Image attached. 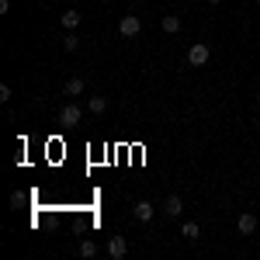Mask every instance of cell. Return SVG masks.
<instances>
[{"instance_id": "6da1fadb", "label": "cell", "mask_w": 260, "mask_h": 260, "mask_svg": "<svg viewBox=\"0 0 260 260\" xmlns=\"http://www.w3.org/2000/svg\"><path fill=\"white\" fill-rule=\"evenodd\" d=\"M208 56H212V49H208L205 42L188 45V66H205V63H208Z\"/></svg>"}, {"instance_id": "7a4b0ae2", "label": "cell", "mask_w": 260, "mask_h": 260, "mask_svg": "<svg viewBox=\"0 0 260 260\" xmlns=\"http://www.w3.org/2000/svg\"><path fill=\"white\" fill-rule=\"evenodd\" d=\"M118 31H122V38H135V35L142 31V21H139L135 14H125V17L118 21Z\"/></svg>"}, {"instance_id": "3957f363", "label": "cell", "mask_w": 260, "mask_h": 260, "mask_svg": "<svg viewBox=\"0 0 260 260\" xmlns=\"http://www.w3.org/2000/svg\"><path fill=\"white\" fill-rule=\"evenodd\" d=\"M125 254H129V240H125V236H111V240H108V257L122 260Z\"/></svg>"}, {"instance_id": "277c9868", "label": "cell", "mask_w": 260, "mask_h": 260, "mask_svg": "<svg viewBox=\"0 0 260 260\" xmlns=\"http://www.w3.org/2000/svg\"><path fill=\"white\" fill-rule=\"evenodd\" d=\"M59 122H63V125H76V122H80V108H76V104H66L63 111H59Z\"/></svg>"}, {"instance_id": "5b68a950", "label": "cell", "mask_w": 260, "mask_h": 260, "mask_svg": "<svg viewBox=\"0 0 260 260\" xmlns=\"http://www.w3.org/2000/svg\"><path fill=\"white\" fill-rule=\"evenodd\" d=\"M236 226H240V233H243V236H250V233L257 229V215H250V212H243Z\"/></svg>"}, {"instance_id": "8992f818", "label": "cell", "mask_w": 260, "mask_h": 260, "mask_svg": "<svg viewBox=\"0 0 260 260\" xmlns=\"http://www.w3.org/2000/svg\"><path fill=\"white\" fill-rule=\"evenodd\" d=\"M80 21H83V14H80V10H66V14H63V28H66V31H76V28H80Z\"/></svg>"}, {"instance_id": "52a82bcc", "label": "cell", "mask_w": 260, "mask_h": 260, "mask_svg": "<svg viewBox=\"0 0 260 260\" xmlns=\"http://www.w3.org/2000/svg\"><path fill=\"white\" fill-rule=\"evenodd\" d=\"M132 212H135V219H139V222H149V219H153V212H156V208H153V205H149V201H139V205H135V208H132Z\"/></svg>"}, {"instance_id": "ba28073f", "label": "cell", "mask_w": 260, "mask_h": 260, "mask_svg": "<svg viewBox=\"0 0 260 260\" xmlns=\"http://www.w3.org/2000/svg\"><path fill=\"white\" fill-rule=\"evenodd\" d=\"M163 212H167V215H181V212H184V201H181L177 195H170L167 201H163Z\"/></svg>"}, {"instance_id": "9c48e42d", "label": "cell", "mask_w": 260, "mask_h": 260, "mask_svg": "<svg viewBox=\"0 0 260 260\" xmlns=\"http://www.w3.org/2000/svg\"><path fill=\"white\" fill-rule=\"evenodd\" d=\"M83 87H87V83H83L80 76H73V80H66V97H80V94H83Z\"/></svg>"}, {"instance_id": "30bf717a", "label": "cell", "mask_w": 260, "mask_h": 260, "mask_svg": "<svg viewBox=\"0 0 260 260\" xmlns=\"http://www.w3.org/2000/svg\"><path fill=\"white\" fill-rule=\"evenodd\" d=\"M163 31H167V35H177V31H181V17H177V14H167V17H163Z\"/></svg>"}, {"instance_id": "8fae6325", "label": "cell", "mask_w": 260, "mask_h": 260, "mask_svg": "<svg viewBox=\"0 0 260 260\" xmlns=\"http://www.w3.org/2000/svg\"><path fill=\"white\" fill-rule=\"evenodd\" d=\"M87 108H90L94 115H104V108H108V97H101V94H97V97H90V101H87Z\"/></svg>"}, {"instance_id": "7c38bea8", "label": "cell", "mask_w": 260, "mask_h": 260, "mask_svg": "<svg viewBox=\"0 0 260 260\" xmlns=\"http://www.w3.org/2000/svg\"><path fill=\"white\" fill-rule=\"evenodd\" d=\"M181 233H184V240H198V236H201V226H198V222H184Z\"/></svg>"}, {"instance_id": "4fadbf2b", "label": "cell", "mask_w": 260, "mask_h": 260, "mask_svg": "<svg viewBox=\"0 0 260 260\" xmlns=\"http://www.w3.org/2000/svg\"><path fill=\"white\" fill-rule=\"evenodd\" d=\"M80 257H97V243L83 240V243H80Z\"/></svg>"}, {"instance_id": "5bb4252c", "label": "cell", "mask_w": 260, "mask_h": 260, "mask_svg": "<svg viewBox=\"0 0 260 260\" xmlns=\"http://www.w3.org/2000/svg\"><path fill=\"white\" fill-rule=\"evenodd\" d=\"M63 49H66V52H76V49H80V38H76V35H66V38H63Z\"/></svg>"}, {"instance_id": "9a60e30c", "label": "cell", "mask_w": 260, "mask_h": 260, "mask_svg": "<svg viewBox=\"0 0 260 260\" xmlns=\"http://www.w3.org/2000/svg\"><path fill=\"white\" fill-rule=\"evenodd\" d=\"M208 3H222V0H208Z\"/></svg>"}, {"instance_id": "2e32d148", "label": "cell", "mask_w": 260, "mask_h": 260, "mask_svg": "<svg viewBox=\"0 0 260 260\" xmlns=\"http://www.w3.org/2000/svg\"><path fill=\"white\" fill-rule=\"evenodd\" d=\"M257 125H260V118H257Z\"/></svg>"}, {"instance_id": "e0dca14e", "label": "cell", "mask_w": 260, "mask_h": 260, "mask_svg": "<svg viewBox=\"0 0 260 260\" xmlns=\"http://www.w3.org/2000/svg\"><path fill=\"white\" fill-rule=\"evenodd\" d=\"M257 97H260V94H257Z\"/></svg>"}, {"instance_id": "ac0fdd59", "label": "cell", "mask_w": 260, "mask_h": 260, "mask_svg": "<svg viewBox=\"0 0 260 260\" xmlns=\"http://www.w3.org/2000/svg\"><path fill=\"white\" fill-rule=\"evenodd\" d=\"M257 3H260V0H257Z\"/></svg>"}]
</instances>
